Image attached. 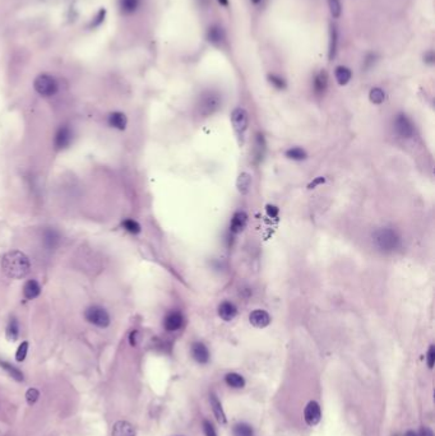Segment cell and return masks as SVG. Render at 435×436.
Segmentation results:
<instances>
[{"mask_svg": "<svg viewBox=\"0 0 435 436\" xmlns=\"http://www.w3.org/2000/svg\"><path fill=\"white\" fill-rule=\"evenodd\" d=\"M268 79H269V82L272 83V86H274L276 88H278V90H284L285 87H286L285 80L281 77H278V75H276V74H271V75L268 77Z\"/></svg>", "mask_w": 435, "mask_h": 436, "instance_id": "e575fe53", "label": "cell"}, {"mask_svg": "<svg viewBox=\"0 0 435 436\" xmlns=\"http://www.w3.org/2000/svg\"><path fill=\"white\" fill-rule=\"evenodd\" d=\"M217 1H218L221 5H223V7H227V5H229V0H217Z\"/></svg>", "mask_w": 435, "mask_h": 436, "instance_id": "7bdbcfd3", "label": "cell"}, {"mask_svg": "<svg viewBox=\"0 0 435 436\" xmlns=\"http://www.w3.org/2000/svg\"><path fill=\"white\" fill-rule=\"evenodd\" d=\"M286 156L290 158V160H293V161H303L306 158L305 151H304V149H301V148H297V147L289 149V151L286 152Z\"/></svg>", "mask_w": 435, "mask_h": 436, "instance_id": "83f0119b", "label": "cell"}, {"mask_svg": "<svg viewBox=\"0 0 435 436\" xmlns=\"http://www.w3.org/2000/svg\"><path fill=\"white\" fill-rule=\"evenodd\" d=\"M113 436H136V430L128 421H118L113 426Z\"/></svg>", "mask_w": 435, "mask_h": 436, "instance_id": "7c38bea8", "label": "cell"}, {"mask_svg": "<svg viewBox=\"0 0 435 436\" xmlns=\"http://www.w3.org/2000/svg\"><path fill=\"white\" fill-rule=\"evenodd\" d=\"M210 402H211V407H212L213 413H215V417H216V420L218 421L219 423H222L225 425L227 422L226 420V414L222 410V406H221V402L218 401V398H217L216 394H211L210 395Z\"/></svg>", "mask_w": 435, "mask_h": 436, "instance_id": "9a60e30c", "label": "cell"}, {"mask_svg": "<svg viewBox=\"0 0 435 436\" xmlns=\"http://www.w3.org/2000/svg\"><path fill=\"white\" fill-rule=\"evenodd\" d=\"M107 122H109V125L113 126V128L119 129V130H124L126 126V116L122 113H113L110 114L109 118H107Z\"/></svg>", "mask_w": 435, "mask_h": 436, "instance_id": "ac0fdd59", "label": "cell"}, {"mask_svg": "<svg viewBox=\"0 0 435 436\" xmlns=\"http://www.w3.org/2000/svg\"><path fill=\"white\" fill-rule=\"evenodd\" d=\"M183 323H184L183 315H181L180 313H177V311H174V313H170L168 316L165 317L164 325L166 331L175 332L179 331V329L183 327Z\"/></svg>", "mask_w": 435, "mask_h": 436, "instance_id": "30bf717a", "label": "cell"}, {"mask_svg": "<svg viewBox=\"0 0 435 436\" xmlns=\"http://www.w3.org/2000/svg\"><path fill=\"white\" fill-rule=\"evenodd\" d=\"M84 316L90 321L98 328H106L110 324V316L105 309L100 306H91L87 310L84 311Z\"/></svg>", "mask_w": 435, "mask_h": 436, "instance_id": "5b68a950", "label": "cell"}, {"mask_svg": "<svg viewBox=\"0 0 435 436\" xmlns=\"http://www.w3.org/2000/svg\"><path fill=\"white\" fill-rule=\"evenodd\" d=\"M250 1H252L253 4H259L262 1V0H250Z\"/></svg>", "mask_w": 435, "mask_h": 436, "instance_id": "f6af8a7d", "label": "cell"}, {"mask_svg": "<svg viewBox=\"0 0 435 436\" xmlns=\"http://www.w3.org/2000/svg\"><path fill=\"white\" fill-rule=\"evenodd\" d=\"M369 98L375 105H381V103L384 102V99H386V93H384V91L382 88H373L370 91Z\"/></svg>", "mask_w": 435, "mask_h": 436, "instance_id": "4316f807", "label": "cell"}, {"mask_svg": "<svg viewBox=\"0 0 435 436\" xmlns=\"http://www.w3.org/2000/svg\"><path fill=\"white\" fill-rule=\"evenodd\" d=\"M252 184V176L249 173H242L238 179V189L242 194H246Z\"/></svg>", "mask_w": 435, "mask_h": 436, "instance_id": "cb8c5ba5", "label": "cell"}, {"mask_svg": "<svg viewBox=\"0 0 435 436\" xmlns=\"http://www.w3.org/2000/svg\"><path fill=\"white\" fill-rule=\"evenodd\" d=\"M246 222H248V217L245 215L244 212H238L234 215L231 219V223H230V231L232 234H239L242 232V230L246 226Z\"/></svg>", "mask_w": 435, "mask_h": 436, "instance_id": "5bb4252c", "label": "cell"}, {"mask_svg": "<svg viewBox=\"0 0 435 436\" xmlns=\"http://www.w3.org/2000/svg\"><path fill=\"white\" fill-rule=\"evenodd\" d=\"M203 431L206 434V436H217L216 431H215V427L212 426V423L210 421L204 420L203 421Z\"/></svg>", "mask_w": 435, "mask_h": 436, "instance_id": "8d00e7d4", "label": "cell"}, {"mask_svg": "<svg viewBox=\"0 0 435 436\" xmlns=\"http://www.w3.org/2000/svg\"><path fill=\"white\" fill-rule=\"evenodd\" d=\"M234 436H254L253 429L246 423H238L234 427Z\"/></svg>", "mask_w": 435, "mask_h": 436, "instance_id": "484cf974", "label": "cell"}, {"mask_svg": "<svg viewBox=\"0 0 435 436\" xmlns=\"http://www.w3.org/2000/svg\"><path fill=\"white\" fill-rule=\"evenodd\" d=\"M422 433H424V435H425V436H434V435H433L432 431H430V430H429V429H426V427H425V430H422Z\"/></svg>", "mask_w": 435, "mask_h": 436, "instance_id": "b9f144b4", "label": "cell"}, {"mask_svg": "<svg viewBox=\"0 0 435 436\" xmlns=\"http://www.w3.org/2000/svg\"><path fill=\"white\" fill-rule=\"evenodd\" d=\"M72 141H73V133H72V129L67 125H63L58 129V132L55 134L54 145L56 149H63V148L69 147Z\"/></svg>", "mask_w": 435, "mask_h": 436, "instance_id": "52a82bcc", "label": "cell"}, {"mask_svg": "<svg viewBox=\"0 0 435 436\" xmlns=\"http://www.w3.org/2000/svg\"><path fill=\"white\" fill-rule=\"evenodd\" d=\"M31 264L28 258L21 251H10L1 258V269L9 278L21 279L29 272Z\"/></svg>", "mask_w": 435, "mask_h": 436, "instance_id": "6da1fadb", "label": "cell"}, {"mask_svg": "<svg viewBox=\"0 0 435 436\" xmlns=\"http://www.w3.org/2000/svg\"><path fill=\"white\" fill-rule=\"evenodd\" d=\"M329 12L332 14L333 18H338L342 13V7L339 0H328Z\"/></svg>", "mask_w": 435, "mask_h": 436, "instance_id": "4dcf8cb0", "label": "cell"}, {"mask_svg": "<svg viewBox=\"0 0 435 436\" xmlns=\"http://www.w3.org/2000/svg\"><path fill=\"white\" fill-rule=\"evenodd\" d=\"M40 292H41V286L35 279H31V281L26 282V285L23 287V295L27 300H32V298L37 297L40 295Z\"/></svg>", "mask_w": 435, "mask_h": 436, "instance_id": "e0dca14e", "label": "cell"}, {"mask_svg": "<svg viewBox=\"0 0 435 436\" xmlns=\"http://www.w3.org/2000/svg\"><path fill=\"white\" fill-rule=\"evenodd\" d=\"M374 245L381 251L390 253L400 246V236L392 228H379L373 235Z\"/></svg>", "mask_w": 435, "mask_h": 436, "instance_id": "7a4b0ae2", "label": "cell"}, {"mask_svg": "<svg viewBox=\"0 0 435 436\" xmlns=\"http://www.w3.org/2000/svg\"><path fill=\"white\" fill-rule=\"evenodd\" d=\"M322 418V411L318 402L310 401L306 404L305 410H304V420H305L308 426H315L318 425Z\"/></svg>", "mask_w": 435, "mask_h": 436, "instance_id": "8992f818", "label": "cell"}, {"mask_svg": "<svg viewBox=\"0 0 435 436\" xmlns=\"http://www.w3.org/2000/svg\"><path fill=\"white\" fill-rule=\"evenodd\" d=\"M192 355L194 360L199 363H207L210 361V352L207 350V347L200 342L194 343L192 347Z\"/></svg>", "mask_w": 435, "mask_h": 436, "instance_id": "4fadbf2b", "label": "cell"}, {"mask_svg": "<svg viewBox=\"0 0 435 436\" xmlns=\"http://www.w3.org/2000/svg\"><path fill=\"white\" fill-rule=\"evenodd\" d=\"M249 320L255 328H266L271 323V317L265 310H254L249 315Z\"/></svg>", "mask_w": 435, "mask_h": 436, "instance_id": "8fae6325", "label": "cell"}, {"mask_svg": "<svg viewBox=\"0 0 435 436\" xmlns=\"http://www.w3.org/2000/svg\"><path fill=\"white\" fill-rule=\"evenodd\" d=\"M207 39L212 44H219L225 39V32L219 26H211L207 32Z\"/></svg>", "mask_w": 435, "mask_h": 436, "instance_id": "7402d4cb", "label": "cell"}, {"mask_svg": "<svg viewBox=\"0 0 435 436\" xmlns=\"http://www.w3.org/2000/svg\"><path fill=\"white\" fill-rule=\"evenodd\" d=\"M335 75H336V80H337V83L339 86H345L347 84L350 80H351L352 77V73L351 71L346 67H337L336 68V72H335Z\"/></svg>", "mask_w": 435, "mask_h": 436, "instance_id": "44dd1931", "label": "cell"}, {"mask_svg": "<svg viewBox=\"0 0 435 436\" xmlns=\"http://www.w3.org/2000/svg\"><path fill=\"white\" fill-rule=\"evenodd\" d=\"M394 128L402 138H411L413 135V124L406 115H398L394 121Z\"/></svg>", "mask_w": 435, "mask_h": 436, "instance_id": "ba28073f", "label": "cell"}, {"mask_svg": "<svg viewBox=\"0 0 435 436\" xmlns=\"http://www.w3.org/2000/svg\"><path fill=\"white\" fill-rule=\"evenodd\" d=\"M426 363H428L429 369H433L435 363V347L430 346L428 351V355H426Z\"/></svg>", "mask_w": 435, "mask_h": 436, "instance_id": "d590c367", "label": "cell"}, {"mask_svg": "<svg viewBox=\"0 0 435 436\" xmlns=\"http://www.w3.org/2000/svg\"><path fill=\"white\" fill-rule=\"evenodd\" d=\"M20 328H18V323H17L16 319H12L9 321V325L7 328V337L10 340H16L18 338V333H20Z\"/></svg>", "mask_w": 435, "mask_h": 436, "instance_id": "f1b7e54d", "label": "cell"}, {"mask_svg": "<svg viewBox=\"0 0 435 436\" xmlns=\"http://www.w3.org/2000/svg\"><path fill=\"white\" fill-rule=\"evenodd\" d=\"M27 351H28V342H23L20 347H18V350H17L16 353V360L18 363H22L24 361L27 356Z\"/></svg>", "mask_w": 435, "mask_h": 436, "instance_id": "d6a6232c", "label": "cell"}, {"mask_svg": "<svg viewBox=\"0 0 435 436\" xmlns=\"http://www.w3.org/2000/svg\"><path fill=\"white\" fill-rule=\"evenodd\" d=\"M137 336H138V332L137 331H133L132 333H130L129 340H130V344H132V346H136L137 344Z\"/></svg>", "mask_w": 435, "mask_h": 436, "instance_id": "ab89813d", "label": "cell"}, {"mask_svg": "<svg viewBox=\"0 0 435 436\" xmlns=\"http://www.w3.org/2000/svg\"><path fill=\"white\" fill-rule=\"evenodd\" d=\"M337 41H338L337 28L332 26V28H331V40H329V54H328L331 60L336 56V51H337Z\"/></svg>", "mask_w": 435, "mask_h": 436, "instance_id": "d4e9b609", "label": "cell"}, {"mask_svg": "<svg viewBox=\"0 0 435 436\" xmlns=\"http://www.w3.org/2000/svg\"><path fill=\"white\" fill-rule=\"evenodd\" d=\"M122 227L125 228L126 231H129L130 234H139L141 231V226L138 225V222L133 221V219H125L122 222Z\"/></svg>", "mask_w": 435, "mask_h": 436, "instance_id": "1f68e13d", "label": "cell"}, {"mask_svg": "<svg viewBox=\"0 0 435 436\" xmlns=\"http://www.w3.org/2000/svg\"><path fill=\"white\" fill-rule=\"evenodd\" d=\"M0 366H1V367H3V369L7 370V371L9 372L10 375L13 376L14 379H17V380H18V382H21V380H23V374L20 371V370L16 369V367H14V366L9 365V363H4V361H1V363H0Z\"/></svg>", "mask_w": 435, "mask_h": 436, "instance_id": "f546056e", "label": "cell"}, {"mask_svg": "<svg viewBox=\"0 0 435 436\" xmlns=\"http://www.w3.org/2000/svg\"><path fill=\"white\" fill-rule=\"evenodd\" d=\"M222 99L216 92H206L200 97L198 110L202 116H210L215 114L221 107Z\"/></svg>", "mask_w": 435, "mask_h": 436, "instance_id": "3957f363", "label": "cell"}, {"mask_svg": "<svg viewBox=\"0 0 435 436\" xmlns=\"http://www.w3.org/2000/svg\"><path fill=\"white\" fill-rule=\"evenodd\" d=\"M33 86H35L36 92L44 97L54 96L59 90L56 79L54 77H51V75H48V74H41V75H39L35 79Z\"/></svg>", "mask_w": 435, "mask_h": 436, "instance_id": "277c9868", "label": "cell"}, {"mask_svg": "<svg viewBox=\"0 0 435 436\" xmlns=\"http://www.w3.org/2000/svg\"><path fill=\"white\" fill-rule=\"evenodd\" d=\"M327 84H328V75H327V73L324 71H320L319 73L316 74L315 78H314V91L318 95H320V93H323L327 90Z\"/></svg>", "mask_w": 435, "mask_h": 436, "instance_id": "d6986e66", "label": "cell"}, {"mask_svg": "<svg viewBox=\"0 0 435 436\" xmlns=\"http://www.w3.org/2000/svg\"><path fill=\"white\" fill-rule=\"evenodd\" d=\"M267 213H268V216H269V217H272V218H274V217H277L278 216V208L277 207H274V205H267Z\"/></svg>", "mask_w": 435, "mask_h": 436, "instance_id": "74e56055", "label": "cell"}, {"mask_svg": "<svg viewBox=\"0 0 435 436\" xmlns=\"http://www.w3.org/2000/svg\"><path fill=\"white\" fill-rule=\"evenodd\" d=\"M324 181H326V179H324V177H316V179L314 180L313 183H312L309 185V189H314V188H315L316 185H320V184H323V183H324Z\"/></svg>", "mask_w": 435, "mask_h": 436, "instance_id": "f35d334b", "label": "cell"}, {"mask_svg": "<svg viewBox=\"0 0 435 436\" xmlns=\"http://www.w3.org/2000/svg\"><path fill=\"white\" fill-rule=\"evenodd\" d=\"M119 7L122 14H133L141 7V0H119Z\"/></svg>", "mask_w": 435, "mask_h": 436, "instance_id": "ffe728a7", "label": "cell"}, {"mask_svg": "<svg viewBox=\"0 0 435 436\" xmlns=\"http://www.w3.org/2000/svg\"><path fill=\"white\" fill-rule=\"evenodd\" d=\"M226 384L231 387V388L240 389L245 387V380L240 374H236V372H229L227 375L225 376Z\"/></svg>", "mask_w": 435, "mask_h": 436, "instance_id": "603a6c76", "label": "cell"}, {"mask_svg": "<svg viewBox=\"0 0 435 436\" xmlns=\"http://www.w3.org/2000/svg\"><path fill=\"white\" fill-rule=\"evenodd\" d=\"M405 436H417V434H416L415 431H412V430H410V431H407V433L405 434Z\"/></svg>", "mask_w": 435, "mask_h": 436, "instance_id": "ee69618b", "label": "cell"}, {"mask_svg": "<svg viewBox=\"0 0 435 436\" xmlns=\"http://www.w3.org/2000/svg\"><path fill=\"white\" fill-rule=\"evenodd\" d=\"M39 397H40V393H39V390H37V389L31 388V389H28V390H27L26 399H27V403H28L29 406H33V404H35L36 402H37Z\"/></svg>", "mask_w": 435, "mask_h": 436, "instance_id": "836d02e7", "label": "cell"}, {"mask_svg": "<svg viewBox=\"0 0 435 436\" xmlns=\"http://www.w3.org/2000/svg\"><path fill=\"white\" fill-rule=\"evenodd\" d=\"M236 313H238V310H236L235 305L231 304V302L225 301L219 305L218 315L221 316V319H223L225 321L232 320V319L236 316Z\"/></svg>", "mask_w": 435, "mask_h": 436, "instance_id": "2e32d148", "label": "cell"}, {"mask_svg": "<svg viewBox=\"0 0 435 436\" xmlns=\"http://www.w3.org/2000/svg\"><path fill=\"white\" fill-rule=\"evenodd\" d=\"M425 61L430 63V64H432V63H434V54H433V51H429L428 54L425 55Z\"/></svg>", "mask_w": 435, "mask_h": 436, "instance_id": "60d3db41", "label": "cell"}, {"mask_svg": "<svg viewBox=\"0 0 435 436\" xmlns=\"http://www.w3.org/2000/svg\"><path fill=\"white\" fill-rule=\"evenodd\" d=\"M232 125L235 128L239 134L245 132V129L248 126V114L244 109H235L231 114Z\"/></svg>", "mask_w": 435, "mask_h": 436, "instance_id": "9c48e42d", "label": "cell"}]
</instances>
